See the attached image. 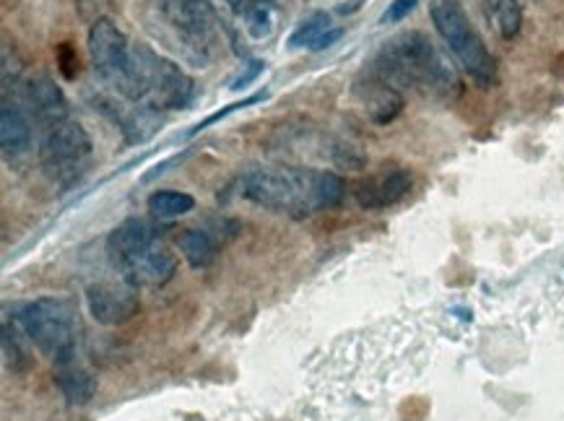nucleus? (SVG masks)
Listing matches in <instances>:
<instances>
[{
  "instance_id": "f257e3e1",
  "label": "nucleus",
  "mask_w": 564,
  "mask_h": 421,
  "mask_svg": "<svg viewBox=\"0 0 564 421\" xmlns=\"http://www.w3.org/2000/svg\"><path fill=\"white\" fill-rule=\"evenodd\" d=\"M240 195L265 210L305 219L336 208L346 195L341 174L305 166H252L240 177Z\"/></svg>"
},
{
  "instance_id": "f03ea898",
  "label": "nucleus",
  "mask_w": 564,
  "mask_h": 421,
  "mask_svg": "<svg viewBox=\"0 0 564 421\" xmlns=\"http://www.w3.org/2000/svg\"><path fill=\"white\" fill-rule=\"evenodd\" d=\"M367 71L395 89H430L447 94L458 89V74L426 34L403 32L386 42L367 65Z\"/></svg>"
},
{
  "instance_id": "7ed1b4c3",
  "label": "nucleus",
  "mask_w": 564,
  "mask_h": 421,
  "mask_svg": "<svg viewBox=\"0 0 564 421\" xmlns=\"http://www.w3.org/2000/svg\"><path fill=\"white\" fill-rule=\"evenodd\" d=\"M120 97L156 112L185 110L195 99V82L170 57L149 45H133V63Z\"/></svg>"
},
{
  "instance_id": "20e7f679",
  "label": "nucleus",
  "mask_w": 564,
  "mask_h": 421,
  "mask_svg": "<svg viewBox=\"0 0 564 421\" xmlns=\"http://www.w3.org/2000/svg\"><path fill=\"white\" fill-rule=\"evenodd\" d=\"M156 19L183 61L206 68L221 45V21L208 0H154Z\"/></svg>"
},
{
  "instance_id": "39448f33",
  "label": "nucleus",
  "mask_w": 564,
  "mask_h": 421,
  "mask_svg": "<svg viewBox=\"0 0 564 421\" xmlns=\"http://www.w3.org/2000/svg\"><path fill=\"white\" fill-rule=\"evenodd\" d=\"M13 325L24 333L42 357L55 361V367L70 365L76 359L78 346V315L70 302L57 296H40L21 304L13 315Z\"/></svg>"
},
{
  "instance_id": "423d86ee",
  "label": "nucleus",
  "mask_w": 564,
  "mask_h": 421,
  "mask_svg": "<svg viewBox=\"0 0 564 421\" xmlns=\"http://www.w3.org/2000/svg\"><path fill=\"white\" fill-rule=\"evenodd\" d=\"M430 19L463 74L481 89H491L497 84V61L484 45L460 0H430Z\"/></svg>"
},
{
  "instance_id": "0eeeda50",
  "label": "nucleus",
  "mask_w": 564,
  "mask_h": 421,
  "mask_svg": "<svg viewBox=\"0 0 564 421\" xmlns=\"http://www.w3.org/2000/svg\"><path fill=\"white\" fill-rule=\"evenodd\" d=\"M94 143L82 122L63 120L47 128L40 143V164L57 183H70L91 159Z\"/></svg>"
},
{
  "instance_id": "6e6552de",
  "label": "nucleus",
  "mask_w": 564,
  "mask_h": 421,
  "mask_svg": "<svg viewBox=\"0 0 564 421\" xmlns=\"http://www.w3.org/2000/svg\"><path fill=\"white\" fill-rule=\"evenodd\" d=\"M86 50L99 82L110 86L115 94H122L133 63V42L128 40V34L112 19H97L86 34Z\"/></svg>"
},
{
  "instance_id": "1a4fd4ad",
  "label": "nucleus",
  "mask_w": 564,
  "mask_h": 421,
  "mask_svg": "<svg viewBox=\"0 0 564 421\" xmlns=\"http://www.w3.org/2000/svg\"><path fill=\"white\" fill-rule=\"evenodd\" d=\"M86 304H89L91 317L102 325H122L135 315L141 307L139 287L130 284L128 279H105L94 281L86 289Z\"/></svg>"
},
{
  "instance_id": "9d476101",
  "label": "nucleus",
  "mask_w": 564,
  "mask_h": 421,
  "mask_svg": "<svg viewBox=\"0 0 564 421\" xmlns=\"http://www.w3.org/2000/svg\"><path fill=\"white\" fill-rule=\"evenodd\" d=\"M34 141V118L29 115L24 101L6 97L0 107V151L6 164H17L32 151Z\"/></svg>"
},
{
  "instance_id": "9b49d317",
  "label": "nucleus",
  "mask_w": 564,
  "mask_h": 421,
  "mask_svg": "<svg viewBox=\"0 0 564 421\" xmlns=\"http://www.w3.org/2000/svg\"><path fill=\"white\" fill-rule=\"evenodd\" d=\"M411 187H414V174L403 170V166H393V170H386L361 180V183L354 187V201H357V206L365 210H382L406 198Z\"/></svg>"
},
{
  "instance_id": "f8f14e48",
  "label": "nucleus",
  "mask_w": 564,
  "mask_h": 421,
  "mask_svg": "<svg viewBox=\"0 0 564 421\" xmlns=\"http://www.w3.org/2000/svg\"><path fill=\"white\" fill-rule=\"evenodd\" d=\"M177 271V256L170 250L167 242L156 239L151 248H147L141 256L128 260L126 266L118 268L122 279H128L133 287H164L172 281Z\"/></svg>"
},
{
  "instance_id": "ddd939ff",
  "label": "nucleus",
  "mask_w": 564,
  "mask_h": 421,
  "mask_svg": "<svg viewBox=\"0 0 564 421\" xmlns=\"http://www.w3.org/2000/svg\"><path fill=\"white\" fill-rule=\"evenodd\" d=\"M354 94L359 97L367 118H370L375 126H388V122H393L398 115L403 112V105H406L401 89L382 82V78L370 74V71H365V76H361L357 86H354Z\"/></svg>"
},
{
  "instance_id": "4468645a",
  "label": "nucleus",
  "mask_w": 564,
  "mask_h": 421,
  "mask_svg": "<svg viewBox=\"0 0 564 421\" xmlns=\"http://www.w3.org/2000/svg\"><path fill=\"white\" fill-rule=\"evenodd\" d=\"M24 105L29 115L45 128L68 120V99H65L61 86L55 84V78L50 76H37L24 86Z\"/></svg>"
},
{
  "instance_id": "2eb2a0df",
  "label": "nucleus",
  "mask_w": 564,
  "mask_h": 421,
  "mask_svg": "<svg viewBox=\"0 0 564 421\" xmlns=\"http://www.w3.org/2000/svg\"><path fill=\"white\" fill-rule=\"evenodd\" d=\"M159 239V231L154 224L143 222V219H126L118 224L107 237V256L112 258L115 271L133 260L135 256H141L143 250L151 248Z\"/></svg>"
},
{
  "instance_id": "dca6fc26",
  "label": "nucleus",
  "mask_w": 564,
  "mask_h": 421,
  "mask_svg": "<svg viewBox=\"0 0 564 421\" xmlns=\"http://www.w3.org/2000/svg\"><path fill=\"white\" fill-rule=\"evenodd\" d=\"M55 385L57 390H61L65 401L70 406H84L89 403L94 393H97V380L86 373V369L76 367V361H70V365H61L55 367Z\"/></svg>"
},
{
  "instance_id": "f3484780",
  "label": "nucleus",
  "mask_w": 564,
  "mask_h": 421,
  "mask_svg": "<svg viewBox=\"0 0 564 421\" xmlns=\"http://www.w3.org/2000/svg\"><path fill=\"white\" fill-rule=\"evenodd\" d=\"M177 245L191 268H208L219 258V239L208 229H185Z\"/></svg>"
},
{
  "instance_id": "a211bd4d",
  "label": "nucleus",
  "mask_w": 564,
  "mask_h": 421,
  "mask_svg": "<svg viewBox=\"0 0 564 421\" xmlns=\"http://www.w3.org/2000/svg\"><path fill=\"white\" fill-rule=\"evenodd\" d=\"M321 156L328 159L330 164L338 166V170H354V172L365 170L367 162H370L359 143L349 141V138H338V136L325 138Z\"/></svg>"
},
{
  "instance_id": "6ab92c4d",
  "label": "nucleus",
  "mask_w": 564,
  "mask_h": 421,
  "mask_svg": "<svg viewBox=\"0 0 564 421\" xmlns=\"http://www.w3.org/2000/svg\"><path fill=\"white\" fill-rule=\"evenodd\" d=\"M487 19L502 40H516L523 24V0H487Z\"/></svg>"
},
{
  "instance_id": "aec40b11",
  "label": "nucleus",
  "mask_w": 564,
  "mask_h": 421,
  "mask_svg": "<svg viewBox=\"0 0 564 421\" xmlns=\"http://www.w3.org/2000/svg\"><path fill=\"white\" fill-rule=\"evenodd\" d=\"M147 208L151 210L154 219L172 222V219H180V216L191 214L195 208V198L191 193H183V191H154L149 195Z\"/></svg>"
},
{
  "instance_id": "412c9836",
  "label": "nucleus",
  "mask_w": 564,
  "mask_h": 421,
  "mask_svg": "<svg viewBox=\"0 0 564 421\" xmlns=\"http://www.w3.org/2000/svg\"><path fill=\"white\" fill-rule=\"evenodd\" d=\"M328 29H334V24H330V13H325V11L310 13V17L292 32V37H289V47H292V50H302V47L313 50L315 42L321 40L323 34L328 32Z\"/></svg>"
},
{
  "instance_id": "4be33fe9",
  "label": "nucleus",
  "mask_w": 564,
  "mask_h": 421,
  "mask_svg": "<svg viewBox=\"0 0 564 421\" xmlns=\"http://www.w3.org/2000/svg\"><path fill=\"white\" fill-rule=\"evenodd\" d=\"M273 24H276V19H273L271 6H260V9H252L248 17H245V26H248V32L256 40L271 37Z\"/></svg>"
},
{
  "instance_id": "5701e85b",
  "label": "nucleus",
  "mask_w": 564,
  "mask_h": 421,
  "mask_svg": "<svg viewBox=\"0 0 564 421\" xmlns=\"http://www.w3.org/2000/svg\"><path fill=\"white\" fill-rule=\"evenodd\" d=\"M269 99V94H252V97H248V99H242V101H231V105H227L224 107V110H219V112H214V115H208L206 120H200L198 126H195L191 133L187 136H195V133H200V130H206V128H212L214 122H219V120H224V118H229L231 112H237V110H245V107H252V105H260V101H265Z\"/></svg>"
},
{
  "instance_id": "b1692460",
  "label": "nucleus",
  "mask_w": 564,
  "mask_h": 421,
  "mask_svg": "<svg viewBox=\"0 0 564 421\" xmlns=\"http://www.w3.org/2000/svg\"><path fill=\"white\" fill-rule=\"evenodd\" d=\"M57 68H61V74L65 76V82H74L78 76V55H76V47L70 45V42H63L61 47H57Z\"/></svg>"
},
{
  "instance_id": "393cba45",
  "label": "nucleus",
  "mask_w": 564,
  "mask_h": 421,
  "mask_svg": "<svg viewBox=\"0 0 564 421\" xmlns=\"http://www.w3.org/2000/svg\"><path fill=\"white\" fill-rule=\"evenodd\" d=\"M419 6V0H393V3L388 6L386 13H382V24H398V21H403L409 17L411 11H414Z\"/></svg>"
},
{
  "instance_id": "a878e982",
  "label": "nucleus",
  "mask_w": 564,
  "mask_h": 421,
  "mask_svg": "<svg viewBox=\"0 0 564 421\" xmlns=\"http://www.w3.org/2000/svg\"><path fill=\"white\" fill-rule=\"evenodd\" d=\"M263 71H265V61H252L248 68H245V74H240L235 82H231V91L248 89L252 82H258V76L263 74Z\"/></svg>"
},
{
  "instance_id": "bb28decb",
  "label": "nucleus",
  "mask_w": 564,
  "mask_h": 421,
  "mask_svg": "<svg viewBox=\"0 0 564 421\" xmlns=\"http://www.w3.org/2000/svg\"><path fill=\"white\" fill-rule=\"evenodd\" d=\"M107 6H110V0H91L89 6H82V9H78V13H82L84 21H89V24H94V21H97V19H105L102 13H105Z\"/></svg>"
},
{
  "instance_id": "cd10ccee",
  "label": "nucleus",
  "mask_w": 564,
  "mask_h": 421,
  "mask_svg": "<svg viewBox=\"0 0 564 421\" xmlns=\"http://www.w3.org/2000/svg\"><path fill=\"white\" fill-rule=\"evenodd\" d=\"M231 11L240 13V17H248L252 9H260V6H271L273 0H224Z\"/></svg>"
},
{
  "instance_id": "c85d7f7f",
  "label": "nucleus",
  "mask_w": 564,
  "mask_h": 421,
  "mask_svg": "<svg viewBox=\"0 0 564 421\" xmlns=\"http://www.w3.org/2000/svg\"><path fill=\"white\" fill-rule=\"evenodd\" d=\"M344 37V29L341 26H334V29H328V32L323 34L321 40L315 42V47H313V53H323V50H328V47H334L338 40Z\"/></svg>"
}]
</instances>
